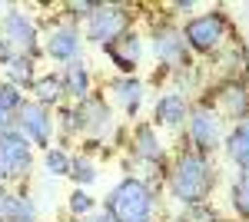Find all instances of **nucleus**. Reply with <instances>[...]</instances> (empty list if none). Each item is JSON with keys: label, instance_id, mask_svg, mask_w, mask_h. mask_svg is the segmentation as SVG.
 <instances>
[{"label": "nucleus", "instance_id": "5", "mask_svg": "<svg viewBox=\"0 0 249 222\" xmlns=\"http://www.w3.org/2000/svg\"><path fill=\"white\" fill-rule=\"evenodd\" d=\"M203 106H210L223 123H243L249 120V83L243 80H219L210 90V96L199 100Z\"/></svg>", "mask_w": 249, "mask_h": 222}, {"label": "nucleus", "instance_id": "34", "mask_svg": "<svg viewBox=\"0 0 249 222\" xmlns=\"http://www.w3.org/2000/svg\"><path fill=\"white\" fill-rule=\"evenodd\" d=\"M3 192H7V183H3V176H0V196H3Z\"/></svg>", "mask_w": 249, "mask_h": 222}, {"label": "nucleus", "instance_id": "22", "mask_svg": "<svg viewBox=\"0 0 249 222\" xmlns=\"http://www.w3.org/2000/svg\"><path fill=\"white\" fill-rule=\"evenodd\" d=\"M230 209L236 219L249 222V169H239L230 186Z\"/></svg>", "mask_w": 249, "mask_h": 222}, {"label": "nucleus", "instance_id": "31", "mask_svg": "<svg viewBox=\"0 0 249 222\" xmlns=\"http://www.w3.org/2000/svg\"><path fill=\"white\" fill-rule=\"evenodd\" d=\"M199 3L196 0H176V3H170V10H179V14H190V10H196Z\"/></svg>", "mask_w": 249, "mask_h": 222}, {"label": "nucleus", "instance_id": "33", "mask_svg": "<svg viewBox=\"0 0 249 222\" xmlns=\"http://www.w3.org/2000/svg\"><path fill=\"white\" fill-rule=\"evenodd\" d=\"M83 222H113V219H110L107 212H93V216H87Z\"/></svg>", "mask_w": 249, "mask_h": 222}, {"label": "nucleus", "instance_id": "14", "mask_svg": "<svg viewBox=\"0 0 249 222\" xmlns=\"http://www.w3.org/2000/svg\"><path fill=\"white\" fill-rule=\"evenodd\" d=\"M193 103L176 90H166L163 96H156L153 103V126H163V130H183L186 120H190Z\"/></svg>", "mask_w": 249, "mask_h": 222}, {"label": "nucleus", "instance_id": "16", "mask_svg": "<svg viewBox=\"0 0 249 222\" xmlns=\"http://www.w3.org/2000/svg\"><path fill=\"white\" fill-rule=\"evenodd\" d=\"M103 56L120 70V76H133L136 67H140V56H143V37L136 30H130V34H123L116 43L103 47Z\"/></svg>", "mask_w": 249, "mask_h": 222}, {"label": "nucleus", "instance_id": "7", "mask_svg": "<svg viewBox=\"0 0 249 222\" xmlns=\"http://www.w3.org/2000/svg\"><path fill=\"white\" fill-rule=\"evenodd\" d=\"M34 169V146L27 143V136L10 126L0 133V176L3 183H23Z\"/></svg>", "mask_w": 249, "mask_h": 222}, {"label": "nucleus", "instance_id": "3", "mask_svg": "<svg viewBox=\"0 0 249 222\" xmlns=\"http://www.w3.org/2000/svg\"><path fill=\"white\" fill-rule=\"evenodd\" d=\"M183 40L190 47V53L199 56H216L232 43V20L223 7H210L203 14H193L183 27Z\"/></svg>", "mask_w": 249, "mask_h": 222}, {"label": "nucleus", "instance_id": "8", "mask_svg": "<svg viewBox=\"0 0 249 222\" xmlns=\"http://www.w3.org/2000/svg\"><path fill=\"white\" fill-rule=\"evenodd\" d=\"M0 37L14 47V53L34 56V60L43 53L40 50V27L23 7H7V14L0 17Z\"/></svg>", "mask_w": 249, "mask_h": 222}, {"label": "nucleus", "instance_id": "30", "mask_svg": "<svg viewBox=\"0 0 249 222\" xmlns=\"http://www.w3.org/2000/svg\"><path fill=\"white\" fill-rule=\"evenodd\" d=\"M14 47H10V43H7V40L0 37V67H7V63H10V60H14Z\"/></svg>", "mask_w": 249, "mask_h": 222}, {"label": "nucleus", "instance_id": "20", "mask_svg": "<svg viewBox=\"0 0 249 222\" xmlns=\"http://www.w3.org/2000/svg\"><path fill=\"white\" fill-rule=\"evenodd\" d=\"M30 100L40 103V106H47V110H57L63 106V83H60V73L57 70H47V73H40L34 80V86H30Z\"/></svg>", "mask_w": 249, "mask_h": 222}, {"label": "nucleus", "instance_id": "13", "mask_svg": "<svg viewBox=\"0 0 249 222\" xmlns=\"http://www.w3.org/2000/svg\"><path fill=\"white\" fill-rule=\"evenodd\" d=\"M126 149L140 163H160V166H166V146H163V139H160L153 123H136L133 130L126 133Z\"/></svg>", "mask_w": 249, "mask_h": 222}, {"label": "nucleus", "instance_id": "12", "mask_svg": "<svg viewBox=\"0 0 249 222\" xmlns=\"http://www.w3.org/2000/svg\"><path fill=\"white\" fill-rule=\"evenodd\" d=\"M80 120H83V139H107V133L113 130V110L107 103V96L90 93L87 100L77 103Z\"/></svg>", "mask_w": 249, "mask_h": 222}, {"label": "nucleus", "instance_id": "27", "mask_svg": "<svg viewBox=\"0 0 249 222\" xmlns=\"http://www.w3.org/2000/svg\"><path fill=\"white\" fill-rule=\"evenodd\" d=\"M0 106L10 113V116H17L23 106H27V93L20 90V86H14V83H0Z\"/></svg>", "mask_w": 249, "mask_h": 222}, {"label": "nucleus", "instance_id": "1", "mask_svg": "<svg viewBox=\"0 0 249 222\" xmlns=\"http://www.w3.org/2000/svg\"><path fill=\"white\" fill-rule=\"evenodd\" d=\"M219 183V169L213 163V156L193 153V149H179L170 159L166 169V192L176 205H199L210 203Z\"/></svg>", "mask_w": 249, "mask_h": 222}, {"label": "nucleus", "instance_id": "23", "mask_svg": "<svg viewBox=\"0 0 249 222\" xmlns=\"http://www.w3.org/2000/svg\"><path fill=\"white\" fill-rule=\"evenodd\" d=\"M53 123H57V133L63 139H77L83 136V120H80V110L77 103H63L53 110Z\"/></svg>", "mask_w": 249, "mask_h": 222}, {"label": "nucleus", "instance_id": "17", "mask_svg": "<svg viewBox=\"0 0 249 222\" xmlns=\"http://www.w3.org/2000/svg\"><path fill=\"white\" fill-rule=\"evenodd\" d=\"M60 83H63V96H67L70 103L87 100V96L93 93V73H90V63H87L83 56L70 60V63H63V70H60Z\"/></svg>", "mask_w": 249, "mask_h": 222}, {"label": "nucleus", "instance_id": "25", "mask_svg": "<svg viewBox=\"0 0 249 222\" xmlns=\"http://www.w3.org/2000/svg\"><path fill=\"white\" fill-rule=\"evenodd\" d=\"M43 169H47V176H53V179L70 176V153H67L63 146L43 149Z\"/></svg>", "mask_w": 249, "mask_h": 222}, {"label": "nucleus", "instance_id": "11", "mask_svg": "<svg viewBox=\"0 0 249 222\" xmlns=\"http://www.w3.org/2000/svg\"><path fill=\"white\" fill-rule=\"evenodd\" d=\"M14 126L27 136L30 146H40V149L53 146V130H57V123H53V110L40 106V103H34V100H27V106L14 116Z\"/></svg>", "mask_w": 249, "mask_h": 222}, {"label": "nucleus", "instance_id": "19", "mask_svg": "<svg viewBox=\"0 0 249 222\" xmlns=\"http://www.w3.org/2000/svg\"><path fill=\"white\" fill-rule=\"evenodd\" d=\"M223 153H226V159H230L236 169H249V120L243 123H236L226 130L223 136Z\"/></svg>", "mask_w": 249, "mask_h": 222}, {"label": "nucleus", "instance_id": "28", "mask_svg": "<svg viewBox=\"0 0 249 222\" xmlns=\"http://www.w3.org/2000/svg\"><path fill=\"white\" fill-rule=\"evenodd\" d=\"M219 212L213 203H199V205H179V216L176 222H216Z\"/></svg>", "mask_w": 249, "mask_h": 222}, {"label": "nucleus", "instance_id": "29", "mask_svg": "<svg viewBox=\"0 0 249 222\" xmlns=\"http://www.w3.org/2000/svg\"><path fill=\"white\" fill-rule=\"evenodd\" d=\"M96 7L100 3H90V0H70V3H63V10H67V20H90L96 14Z\"/></svg>", "mask_w": 249, "mask_h": 222}, {"label": "nucleus", "instance_id": "2", "mask_svg": "<svg viewBox=\"0 0 249 222\" xmlns=\"http://www.w3.org/2000/svg\"><path fill=\"white\" fill-rule=\"evenodd\" d=\"M156 209H160V192H153L133 176H123L103 199V212L113 222H156Z\"/></svg>", "mask_w": 249, "mask_h": 222}, {"label": "nucleus", "instance_id": "10", "mask_svg": "<svg viewBox=\"0 0 249 222\" xmlns=\"http://www.w3.org/2000/svg\"><path fill=\"white\" fill-rule=\"evenodd\" d=\"M153 56L166 67V70H183V67H193V53L190 47H186V40H183V30L179 27H173V23H160L153 27Z\"/></svg>", "mask_w": 249, "mask_h": 222}, {"label": "nucleus", "instance_id": "24", "mask_svg": "<svg viewBox=\"0 0 249 222\" xmlns=\"http://www.w3.org/2000/svg\"><path fill=\"white\" fill-rule=\"evenodd\" d=\"M96 166H93V159L90 156H70V176L67 179H73V189H90V186L96 183Z\"/></svg>", "mask_w": 249, "mask_h": 222}, {"label": "nucleus", "instance_id": "21", "mask_svg": "<svg viewBox=\"0 0 249 222\" xmlns=\"http://www.w3.org/2000/svg\"><path fill=\"white\" fill-rule=\"evenodd\" d=\"M3 73H7V83H14V86H20L23 93H30V86H34V80H37V60L34 56H23L17 53L7 67H3Z\"/></svg>", "mask_w": 249, "mask_h": 222}, {"label": "nucleus", "instance_id": "15", "mask_svg": "<svg viewBox=\"0 0 249 222\" xmlns=\"http://www.w3.org/2000/svg\"><path fill=\"white\" fill-rule=\"evenodd\" d=\"M107 90H110V96H113L116 110L123 113L126 120H136V116H140L143 100H146L143 80H136V76H113V80L107 83Z\"/></svg>", "mask_w": 249, "mask_h": 222}, {"label": "nucleus", "instance_id": "18", "mask_svg": "<svg viewBox=\"0 0 249 222\" xmlns=\"http://www.w3.org/2000/svg\"><path fill=\"white\" fill-rule=\"evenodd\" d=\"M0 222H40L37 205L27 192H14L7 189L0 196Z\"/></svg>", "mask_w": 249, "mask_h": 222}, {"label": "nucleus", "instance_id": "26", "mask_svg": "<svg viewBox=\"0 0 249 222\" xmlns=\"http://www.w3.org/2000/svg\"><path fill=\"white\" fill-rule=\"evenodd\" d=\"M67 209H70V216H73V219L83 222L87 216H93V212H96V199L87 192V189H73V192H70V199H67Z\"/></svg>", "mask_w": 249, "mask_h": 222}, {"label": "nucleus", "instance_id": "32", "mask_svg": "<svg viewBox=\"0 0 249 222\" xmlns=\"http://www.w3.org/2000/svg\"><path fill=\"white\" fill-rule=\"evenodd\" d=\"M10 126H14V116H10V113L0 106V133H3V130H10Z\"/></svg>", "mask_w": 249, "mask_h": 222}, {"label": "nucleus", "instance_id": "9", "mask_svg": "<svg viewBox=\"0 0 249 222\" xmlns=\"http://www.w3.org/2000/svg\"><path fill=\"white\" fill-rule=\"evenodd\" d=\"M83 47V34L73 20H53L47 27V34H40V50L50 56L53 63H70L80 56Z\"/></svg>", "mask_w": 249, "mask_h": 222}, {"label": "nucleus", "instance_id": "4", "mask_svg": "<svg viewBox=\"0 0 249 222\" xmlns=\"http://www.w3.org/2000/svg\"><path fill=\"white\" fill-rule=\"evenodd\" d=\"M133 20H136V10L130 3H100L96 14L83 27V40H90V43H96L103 50V47L116 43L123 34H130Z\"/></svg>", "mask_w": 249, "mask_h": 222}, {"label": "nucleus", "instance_id": "35", "mask_svg": "<svg viewBox=\"0 0 249 222\" xmlns=\"http://www.w3.org/2000/svg\"><path fill=\"white\" fill-rule=\"evenodd\" d=\"M216 222H230V219H216Z\"/></svg>", "mask_w": 249, "mask_h": 222}, {"label": "nucleus", "instance_id": "6", "mask_svg": "<svg viewBox=\"0 0 249 222\" xmlns=\"http://www.w3.org/2000/svg\"><path fill=\"white\" fill-rule=\"evenodd\" d=\"M223 136H226V123L210 106L193 103L190 120H186V149L203 153V156H213L216 149L223 146Z\"/></svg>", "mask_w": 249, "mask_h": 222}]
</instances>
